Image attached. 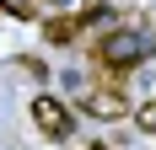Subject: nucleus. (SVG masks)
<instances>
[{
    "mask_svg": "<svg viewBox=\"0 0 156 150\" xmlns=\"http://www.w3.org/2000/svg\"><path fill=\"white\" fill-rule=\"evenodd\" d=\"M32 118H38V129H43L48 139H65L76 129V113H70L59 97H32Z\"/></svg>",
    "mask_w": 156,
    "mask_h": 150,
    "instance_id": "f03ea898",
    "label": "nucleus"
},
{
    "mask_svg": "<svg viewBox=\"0 0 156 150\" xmlns=\"http://www.w3.org/2000/svg\"><path fill=\"white\" fill-rule=\"evenodd\" d=\"M140 129H151V134H156V102H151V107H140Z\"/></svg>",
    "mask_w": 156,
    "mask_h": 150,
    "instance_id": "20e7f679",
    "label": "nucleus"
},
{
    "mask_svg": "<svg viewBox=\"0 0 156 150\" xmlns=\"http://www.w3.org/2000/svg\"><path fill=\"white\" fill-rule=\"evenodd\" d=\"M86 107H92V118H124V113H129L119 91H92V97H86Z\"/></svg>",
    "mask_w": 156,
    "mask_h": 150,
    "instance_id": "7ed1b4c3",
    "label": "nucleus"
},
{
    "mask_svg": "<svg viewBox=\"0 0 156 150\" xmlns=\"http://www.w3.org/2000/svg\"><path fill=\"white\" fill-rule=\"evenodd\" d=\"M156 54V22H135V27H113L97 48V59L108 70H135L140 59Z\"/></svg>",
    "mask_w": 156,
    "mask_h": 150,
    "instance_id": "f257e3e1",
    "label": "nucleus"
},
{
    "mask_svg": "<svg viewBox=\"0 0 156 150\" xmlns=\"http://www.w3.org/2000/svg\"><path fill=\"white\" fill-rule=\"evenodd\" d=\"M48 5H59V11H65V5H81V0H48Z\"/></svg>",
    "mask_w": 156,
    "mask_h": 150,
    "instance_id": "39448f33",
    "label": "nucleus"
},
{
    "mask_svg": "<svg viewBox=\"0 0 156 150\" xmlns=\"http://www.w3.org/2000/svg\"><path fill=\"white\" fill-rule=\"evenodd\" d=\"M97 150H102V145H97Z\"/></svg>",
    "mask_w": 156,
    "mask_h": 150,
    "instance_id": "423d86ee",
    "label": "nucleus"
}]
</instances>
